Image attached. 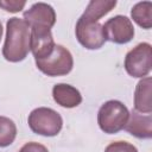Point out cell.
Instances as JSON below:
<instances>
[{"instance_id":"obj_16","label":"cell","mask_w":152,"mask_h":152,"mask_svg":"<svg viewBox=\"0 0 152 152\" xmlns=\"http://www.w3.org/2000/svg\"><path fill=\"white\" fill-rule=\"evenodd\" d=\"M104 152H138L137 147L127 141H113L106 148Z\"/></svg>"},{"instance_id":"obj_7","label":"cell","mask_w":152,"mask_h":152,"mask_svg":"<svg viewBox=\"0 0 152 152\" xmlns=\"http://www.w3.org/2000/svg\"><path fill=\"white\" fill-rule=\"evenodd\" d=\"M106 40L114 44H127L134 37V26L125 15H114L109 18L103 25Z\"/></svg>"},{"instance_id":"obj_6","label":"cell","mask_w":152,"mask_h":152,"mask_svg":"<svg viewBox=\"0 0 152 152\" xmlns=\"http://www.w3.org/2000/svg\"><path fill=\"white\" fill-rule=\"evenodd\" d=\"M75 34L78 43L88 50H97L107 42L102 24L99 21H89L81 17L76 23Z\"/></svg>"},{"instance_id":"obj_8","label":"cell","mask_w":152,"mask_h":152,"mask_svg":"<svg viewBox=\"0 0 152 152\" xmlns=\"http://www.w3.org/2000/svg\"><path fill=\"white\" fill-rule=\"evenodd\" d=\"M23 19L30 28H50L56 23V12L45 2H36L24 12Z\"/></svg>"},{"instance_id":"obj_5","label":"cell","mask_w":152,"mask_h":152,"mask_svg":"<svg viewBox=\"0 0 152 152\" xmlns=\"http://www.w3.org/2000/svg\"><path fill=\"white\" fill-rule=\"evenodd\" d=\"M126 72L137 78L146 77L152 66V46L150 43H139L126 53L125 57Z\"/></svg>"},{"instance_id":"obj_13","label":"cell","mask_w":152,"mask_h":152,"mask_svg":"<svg viewBox=\"0 0 152 152\" xmlns=\"http://www.w3.org/2000/svg\"><path fill=\"white\" fill-rule=\"evenodd\" d=\"M116 6L115 0H91L81 18L89 21H99Z\"/></svg>"},{"instance_id":"obj_4","label":"cell","mask_w":152,"mask_h":152,"mask_svg":"<svg viewBox=\"0 0 152 152\" xmlns=\"http://www.w3.org/2000/svg\"><path fill=\"white\" fill-rule=\"evenodd\" d=\"M37 68L45 75L64 76L68 75L74 66V58L71 52L63 45L56 44L52 53L43 59H34Z\"/></svg>"},{"instance_id":"obj_17","label":"cell","mask_w":152,"mask_h":152,"mask_svg":"<svg viewBox=\"0 0 152 152\" xmlns=\"http://www.w3.org/2000/svg\"><path fill=\"white\" fill-rule=\"evenodd\" d=\"M26 5V1H17V0H0V7L6 12L17 13L20 12Z\"/></svg>"},{"instance_id":"obj_12","label":"cell","mask_w":152,"mask_h":152,"mask_svg":"<svg viewBox=\"0 0 152 152\" xmlns=\"http://www.w3.org/2000/svg\"><path fill=\"white\" fill-rule=\"evenodd\" d=\"M151 88L152 80L150 76L141 78L134 90V110L138 113L151 114L152 113V101H151Z\"/></svg>"},{"instance_id":"obj_15","label":"cell","mask_w":152,"mask_h":152,"mask_svg":"<svg viewBox=\"0 0 152 152\" xmlns=\"http://www.w3.org/2000/svg\"><path fill=\"white\" fill-rule=\"evenodd\" d=\"M17 137V126L13 120L0 115V147L10 146Z\"/></svg>"},{"instance_id":"obj_19","label":"cell","mask_w":152,"mask_h":152,"mask_svg":"<svg viewBox=\"0 0 152 152\" xmlns=\"http://www.w3.org/2000/svg\"><path fill=\"white\" fill-rule=\"evenodd\" d=\"M2 37V25H1V21H0V39Z\"/></svg>"},{"instance_id":"obj_9","label":"cell","mask_w":152,"mask_h":152,"mask_svg":"<svg viewBox=\"0 0 152 152\" xmlns=\"http://www.w3.org/2000/svg\"><path fill=\"white\" fill-rule=\"evenodd\" d=\"M31 30V52L34 59H43L50 56L55 49V42L50 28H30Z\"/></svg>"},{"instance_id":"obj_14","label":"cell","mask_w":152,"mask_h":152,"mask_svg":"<svg viewBox=\"0 0 152 152\" xmlns=\"http://www.w3.org/2000/svg\"><path fill=\"white\" fill-rule=\"evenodd\" d=\"M131 17L135 24L145 30L152 27V2L140 1L137 2L131 10Z\"/></svg>"},{"instance_id":"obj_10","label":"cell","mask_w":152,"mask_h":152,"mask_svg":"<svg viewBox=\"0 0 152 152\" xmlns=\"http://www.w3.org/2000/svg\"><path fill=\"white\" fill-rule=\"evenodd\" d=\"M125 129L138 139H151L152 138V116L151 114L138 113L132 110L129 113Z\"/></svg>"},{"instance_id":"obj_3","label":"cell","mask_w":152,"mask_h":152,"mask_svg":"<svg viewBox=\"0 0 152 152\" xmlns=\"http://www.w3.org/2000/svg\"><path fill=\"white\" fill-rule=\"evenodd\" d=\"M28 127L36 134L44 137L57 135L63 127V119L59 113L48 107H38L28 114Z\"/></svg>"},{"instance_id":"obj_11","label":"cell","mask_w":152,"mask_h":152,"mask_svg":"<svg viewBox=\"0 0 152 152\" xmlns=\"http://www.w3.org/2000/svg\"><path fill=\"white\" fill-rule=\"evenodd\" d=\"M52 97L57 104L64 108H74L82 102L80 90L66 83L55 84L52 88Z\"/></svg>"},{"instance_id":"obj_18","label":"cell","mask_w":152,"mask_h":152,"mask_svg":"<svg viewBox=\"0 0 152 152\" xmlns=\"http://www.w3.org/2000/svg\"><path fill=\"white\" fill-rule=\"evenodd\" d=\"M18 152H49V150L39 142L31 141V142H26Z\"/></svg>"},{"instance_id":"obj_1","label":"cell","mask_w":152,"mask_h":152,"mask_svg":"<svg viewBox=\"0 0 152 152\" xmlns=\"http://www.w3.org/2000/svg\"><path fill=\"white\" fill-rule=\"evenodd\" d=\"M31 45V30L24 19L13 17L6 23V37L2 48V56L12 63L21 62L26 58Z\"/></svg>"},{"instance_id":"obj_2","label":"cell","mask_w":152,"mask_h":152,"mask_svg":"<svg viewBox=\"0 0 152 152\" xmlns=\"http://www.w3.org/2000/svg\"><path fill=\"white\" fill-rule=\"evenodd\" d=\"M129 112L121 101L109 100L100 107L97 112V124L102 132L115 134L125 128Z\"/></svg>"}]
</instances>
